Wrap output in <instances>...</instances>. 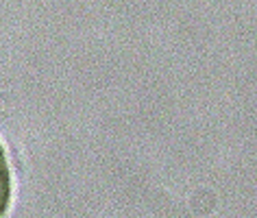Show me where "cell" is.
<instances>
[{
	"label": "cell",
	"instance_id": "6da1fadb",
	"mask_svg": "<svg viewBox=\"0 0 257 218\" xmlns=\"http://www.w3.org/2000/svg\"><path fill=\"white\" fill-rule=\"evenodd\" d=\"M16 205V172L7 142L0 136V218H9Z\"/></svg>",
	"mask_w": 257,
	"mask_h": 218
}]
</instances>
